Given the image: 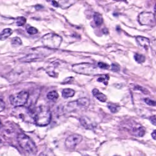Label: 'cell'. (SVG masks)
Here are the masks:
<instances>
[{
    "label": "cell",
    "instance_id": "cell-1",
    "mask_svg": "<svg viewBox=\"0 0 156 156\" xmlns=\"http://www.w3.org/2000/svg\"><path fill=\"white\" fill-rule=\"evenodd\" d=\"M51 120V112L45 106H39L35 110L34 121L35 124L41 127L48 125Z\"/></svg>",
    "mask_w": 156,
    "mask_h": 156
},
{
    "label": "cell",
    "instance_id": "cell-2",
    "mask_svg": "<svg viewBox=\"0 0 156 156\" xmlns=\"http://www.w3.org/2000/svg\"><path fill=\"white\" fill-rule=\"evenodd\" d=\"M72 69L76 73L85 75H96L99 73L97 66L88 62H82L74 64L72 66Z\"/></svg>",
    "mask_w": 156,
    "mask_h": 156
},
{
    "label": "cell",
    "instance_id": "cell-3",
    "mask_svg": "<svg viewBox=\"0 0 156 156\" xmlns=\"http://www.w3.org/2000/svg\"><path fill=\"white\" fill-rule=\"evenodd\" d=\"M17 140L20 147L29 154H35L37 152V147L35 142L28 135L25 134H19L17 137Z\"/></svg>",
    "mask_w": 156,
    "mask_h": 156
},
{
    "label": "cell",
    "instance_id": "cell-4",
    "mask_svg": "<svg viewBox=\"0 0 156 156\" xmlns=\"http://www.w3.org/2000/svg\"><path fill=\"white\" fill-rule=\"evenodd\" d=\"M42 42L45 46L49 48L58 49L62 42V38L55 33H50L43 36Z\"/></svg>",
    "mask_w": 156,
    "mask_h": 156
},
{
    "label": "cell",
    "instance_id": "cell-5",
    "mask_svg": "<svg viewBox=\"0 0 156 156\" xmlns=\"http://www.w3.org/2000/svg\"><path fill=\"white\" fill-rule=\"evenodd\" d=\"M28 99L29 93L25 91L13 94L9 96V101L11 104L15 107H21L25 106L27 103Z\"/></svg>",
    "mask_w": 156,
    "mask_h": 156
},
{
    "label": "cell",
    "instance_id": "cell-6",
    "mask_svg": "<svg viewBox=\"0 0 156 156\" xmlns=\"http://www.w3.org/2000/svg\"><path fill=\"white\" fill-rule=\"evenodd\" d=\"M82 140V137L81 135L77 134H72L66 139L65 145L68 149H74Z\"/></svg>",
    "mask_w": 156,
    "mask_h": 156
},
{
    "label": "cell",
    "instance_id": "cell-7",
    "mask_svg": "<svg viewBox=\"0 0 156 156\" xmlns=\"http://www.w3.org/2000/svg\"><path fill=\"white\" fill-rule=\"evenodd\" d=\"M139 21L143 25H154L155 22V16L151 13H142L139 16Z\"/></svg>",
    "mask_w": 156,
    "mask_h": 156
},
{
    "label": "cell",
    "instance_id": "cell-8",
    "mask_svg": "<svg viewBox=\"0 0 156 156\" xmlns=\"http://www.w3.org/2000/svg\"><path fill=\"white\" fill-rule=\"evenodd\" d=\"M135 39L138 44L145 49H147L149 48V46H150L151 42L149 39L147 38L143 37V36H137Z\"/></svg>",
    "mask_w": 156,
    "mask_h": 156
},
{
    "label": "cell",
    "instance_id": "cell-9",
    "mask_svg": "<svg viewBox=\"0 0 156 156\" xmlns=\"http://www.w3.org/2000/svg\"><path fill=\"white\" fill-rule=\"evenodd\" d=\"M92 92L93 96L98 101L102 102H105L106 100H107V97H106V96L103 93H102L101 92L99 91L98 89H94L93 90H92Z\"/></svg>",
    "mask_w": 156,
    "mask_h": 156
},
{
    "label": "cell",
    "instance_id": "cell-10",
    "mask_svg": "<svg viewBox=\"0 0 156 156\" xmlns=\"http://www.w3.org/2000/svg\"><path fill=\"white\" fill-rule=\"evenodd\" d=\"M39 58H40V56L38 55V54H30L26 56L25 57H23L22 59H19V61L21 62H29L36 61V59H39Z\"/></svg>",
    "mask_w": 156,
    "mask_h": 156
},
{
    "label": "cell",
    "instance_id": "cell-11",
    "mask_svg": "<svg viewBox=\"0 0 156 156\" xmlns=\"http://www.w3.org/2000/svg\"><path fill=\"white\" fill-rule=\"evenodd\" d=\"M76 104L79 107H85L87 108L90 104V101L88 98H82L78 99L76 102Z\"/></svg>",
    "mask_w": 156,
    "mask_h": 156
},
{
    "label": "cell",
    "instance_id": "cell-12",
    "mask_svg": "<svg viewBox=\"0 0 156 156\" xmlns=\"http://www.w3.org/2000/svg\"><path fill=\"white\" fill-rule=\"evenodd\" d=\"M13 33L12 29L10 28H6L3 29L0 33V40L4 41L5 39H7L8 37H9Z\"/></svg>",
    "mask_w": 156,
    "mask_h": 156
},
{
    "label": "cell",
    "instance_id": "cell-13",
    "mask_svg": "<svg viewBox=\"0 0 156 156\" xmlns=\"http://www.w3.org/2000/svg\"><path fill=\"white\" fill-rule=\"evenodd\" d=\"M75 94V91L72 89H64L62 91V96L64 98H69L73 97Z\"/></svg>",
    "mask_w": 156,
    "mask_h": 156
},
{
    "label": "cell",
    "instance_id": "cell-14",
    "mask_svg": "<svg viewBox=\"0 0 156 156\" xmlns=\"http://www.w3.org/2000/svg\"><path fill=\"white\" fill-rule=\"evenodd\" d=\"M93 19L95 25L97 26H101L103 23V18H102V15L98 13H94L93 15Z\"/></svg>",
    "mask_w": 156,
    "mask_h": 156
},
{
    "label": "cell",
    "instance_id": "cell-15",
    "mask_svg": "<svg viewBox=\"0 0 156 156\" xmlns=\"http://www.w3.org/2000/svg\"><path fill=\"white\" fill-rule=\"evenodd\" d=\"M80 122L81 124L86 128L91 129L92 127V123L90 122V121H89V119L86 117H82L80 119Z\"/></svg>",
    "mask_w": 156,
    "mask_h": 156
},
{
    "label": "cell",
    "instance_id": "cell-16",
    "mask_svg": "<svg viewBox=\"0 0 156 156\" xmlns=\"http://www.w3.org/2000/svg\"><path fill=\"white\" fill-rule=\"evenodd\" d=\"M59 98V94L56 91H52L48 92L47 94V98L49 101H56Z\"/></svg>",
    "mask_w": 156,
    "mask_h": 156
},
{
    "label": "cell",
    "instance_id": "cell-17",
    "mask_svg": "<svg viewBox=\"0 0 156 156\" xmlns=\"http://www.w3.org/2000/svg\"><path fill=\"white\" fill-rule=\"evenodd\" d=\"M108 108L112 113H116V112H117L120 110V107L119 106L112 103H109L108 104Z\"/></svg>",
    "mask_w": 156,
    "mask_h": 156
},
{
    "label": "cell",
    "instance_id": "cell-18",
    "mask_svg": "<svg viewBox=\"0 0 156 156\" xmlns=\"http://www.w3.org/2000/svg\"><path fill=\"white\" fill-rule=\"evenodd\" d=\"M109 79V76L106 74H102L99 76V78L98 79V81L102 82L105 85H108V82Z\"/></svg>",
    "mask_w": 156,
    "mask_h": 156
},
{
    "label": "cell",
    "instance_id": "cell-19",
    "mask_svg": "<svg viewBox=\"0 0 156 156\" xmlns=\"http://www.w3.org/2000/svg\"><path fill=\"white\" fill-rule=\"evenodd\" d=\"M11 44L14 47H16V46H19L22 44V41L21 39L18 37H15L12 39L11 40Z\"/></svg>",
    "mask_w": 156,
    "mask_h": 156
},
{
    "label": "cell",
    "instance_id": "cell-20",
    "mask_svg": "<svg viewBox=\"0 0 156 156\" xmlns=\"http://www.w3.org/2000/svg\"><path fill=\"white\" fill-rule=\"evenodd\" d=\"M135 135L139 136V137H142V136H144V135L145 134V129H144V127H139L137 129H135Z\"/></svg>",
    "mask_w": 156,
    "mask_h": 156
},
{
    "label": "cell",
    "instance_id": "cell-21",
    "mask_svg": "<svg viewBox=\"0 0 156 156\" xmlns=\"http://www.w3.org/2000/svg\"><path fill=\"white\" fill-rule=\"evenodd\" d=\"M134 59L135 61L138 63H142L145 61V56L142 54H139L138 53H136L134 56Z\"/></svg>",
    "mask_w": 156,
    "mask_h": 156
},
{
    "label": "cell",
    "instance_id": "cell-22",
    "mask_svg": "<svg viewBox=\"0 0 156 156\" xmlns=\"http://www.w3.org/2000/svg\"><path fill=\"white\" fill-rule=\"evenodd\" d=\"M26 21V19L24 17H18L16 19V24L18 26H23Z\"/></svg>",
    "mask_w": 156,
    "mask_h": 156
},
{
    "label": "cell",
    "instance_id": "cell-23",
    "mask_svg": "<svg viewBox=\"0 0 156 156\" xmlns=\"http://www.w3.org/2000/svg\"><path fill=\"white\" fill-rule=\"evenodd\" d=\"M26 31H27V32L30 35H35L38 32L37 29L33 27V26H27V28H26Z\"/></svg>",
    "mask_w": 156,
    "mask_h": 156
},
{
    "label": "cell",
    "instance_id": "cell-24",
    "mask_svg": "<svg viewBox=\"0 0 156 156\" xmlns=\"http://www.w3.org/2000/svg\"><path fill=\"white\" fill-rule=\"evenodd\" d=\"M134 89H135V90L141 91L142 92H143L144 94H149V91L147 90V89H146L144 88H142V87H141V86H135Z\"/></svg>",
    "mask_w": 156,
    "mask_h": 156
},
{
    "label": "cell",
    "instance_id": "cell-25",
    "mask_svg": "<svg viewBox=\"0 0 156 156\" xmlns=\"http://www.w3.org/2000/svg\"><path fill=\"white\" fill-rule=\"evenodd\" d=\"M145 102L147 104H148L149 106H156V102H155L154 101H152L150 99L148 98H145L144 99Z\"/></svg>",
    "mask_w": 156,
    "mask_h": 156
},
{
    "label": "cell",
    "instance_id": "cell-26",
    "mask_svg": "<svg viewBox=\"0 0 156 156\" xmlns=\"http://www.w3.org/2000/svg\"><path fill=\"white\" fill-rule=\"evenodd\" d=\"M111 70L114 72H118L120 70V66L116 63H112L111 65Z\"/></svg>",
    "mask_w": 156,
    "mask_h": 156
},
{
    "label": "cell",
    "instance_id": "cell-27",
    "mask_svg": "<svg viewBox=\"0 0 156 156\" xmlns=\"http://www.w3.org/2000/svg\"><path fill=\"white\" fill-rule=\"evenodd\" d=\"M39 156H54L53 152H52L50 151H44L42 152L40 154H39Z\"/></svg>",
    "mask_w": 156,
    "mask_h": 156
},
{
    "label": "cell",
    "instance_id": "cell-28",
    "mask_svg": "<svg viewBox=\"0 0 156 156\" xmlns=\"http://www.w3.org/2000/svg\"><path fill=\"white\" fill-rule=\"evenodd\" d=\"M98 66L99 68L101 69H108L109 68V66L108 64H106V63L104 62H99L98 63Z\"/></svg>",
    "mask_w": 156,
    "mask_h": 156
},
{
    "label": "cell",
    "instance_id": "cell-29",
    "mask_svg": "<svg viewBox=\"0 0 156 156\" xmlns=\"http://www.w3.org/2000/svg\"><path fill=\"white\" fill-rule=\"evenodd\" d=\"M5 103L2 99H0V112L3 111L5 109Z\"/></svg>",
    "mask_w": 156,
    "mask_h": 156
},
{
    "label": "cell",
    "instance_id": "cell-30",
    "mask_svg": "<svg viewBox=\"0 0 156 156\" xmlns=\"http://www.w3.org/2000/svg\"><path fill=\"white\" fill-rule=\"evenodd\" d=\"M149 120H150L152 124L156 126V117H155V116H152V117L149 118Z\"/></svg>",
    "mask_w": 156,
    "mask_h": 156
},
{
    "label": "cell",
    "instance_id": "cell-31",
    "mask_svg": "<svg viewBox=\"0 0 156 156\" xmlns=\"http://www.w3.org/2000/svg\"><path fill=\"white\" fill-rule=\"evenodd\" d=\"M151 135H152V138H153L154 139H155V140H156V130H155V131H154L153 132H152Z\"/></svg>",
    "mask_w": 156,
    "mask_h": 156
},
{
    "label": "cell",
    "instance_id": "cell-32",
    "mask_svg": "<svg viewBox=\"0 0 156 156\" xmlns=\"http://www.w3.org/2000/svg\"><path fill=\"white\" fill-rule=\"evenodd\" d=\"M52 5L55 6V7H58L59 6V4H58V3L57 1H52Z\"/></svg>",
    "mask_w": 156,
    "mask_h": 156
},
{
    "label": "cell",
    "instance_id": "cell-33",
    "mask_svg": "<svg viewBox=\"0 0 156 156\" xmlns=\"http://www.w3.org/2000/svg\"><path fill=\"white\" fill-rule=\"evenodd\" d=\"M154 14L156 15V4L154 6Z\"/></svg>",
    "mask_w": 156,
    "mask_h": 156
},
{
    "label": "cell",
    "instance_id": "cell-34",
    "mask_svg": "<svg viewBox=\"0 0 156 156\" xmlns=\"http://www.w3.org/2000/svg\"><path fill=\"white\" fill-rule=\"evenodd\" d=\"M1 125H2V124H1V121H0V128H1Z\"/></svg>",
    "mask_w": 156,
    "mask_h": 156
},
{
    "label": "cell",
    "instance_id": "cell-35",
    "mask_svg": "<svg viewBox=\"0 0 156 156\" xmlns=\"http://www.w3.org/2000/svg\"><path fill=\"white\" fill-rule=\"evenodd\" d=\"M1 143V138H0V144Z\"/></svg>",
    "mask_w": 156,
    "mask_h": 156
},
{
    "label": "cell",
    "instance_id": "cell-36",
    "mask_svg": "<svg viewBox=\"0 0 156 156\" xmlns=\"http://www.w3.org/2000/svg\"><path fill=\"white\" fill-rule=\"evenodd\" d=\"M84 156H89V155H84Z\"/></svg>",
    "mask_w": 156,
    "mask_h": 156
},
{
    "label": "cell",
    "instance_id": "cell-37",
    "mask_svg": "<svg viewBox=\"0 0 156 156\" xmlns=\"http://www.w3.org/2000/svg\"><path fill=\"white\" fill-rule=\"evenodd\" d=\"M115 156H119V155H115Z\"/></svg>",
    "mask_w": 156,
    "mask_h": 156
}]
</instances>
